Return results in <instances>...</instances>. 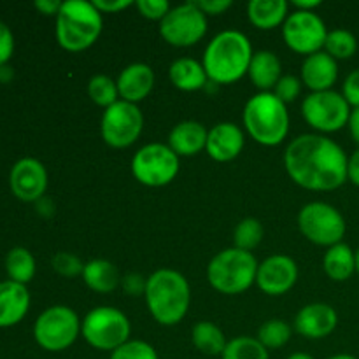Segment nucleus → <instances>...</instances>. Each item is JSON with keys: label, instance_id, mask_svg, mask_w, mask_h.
I'll return each instance as SVG.
<instances>
[{"label": "nucleus", "instance_id": "nucleus-1", "mask_svg": "<svg viewBox=\"0 0 359 359\" xmlns=\"http://www.w3.org/2000/svg\"><path fill=\"white\" fill-rule=\"evenodd\" d=\"M284 167L293 182L311 191H333L349 179L346 151L321 133H304L291 140Z\"/></svg>", "mask_w": 359, "mask_h": 359}, {"label": "nucleus", "instance_id": "nucleus-2", "mask_svg": "<svg viewBox=\"0 0 359 359\" xmlns=\"http://www.w3.org/2000/svg\"><path fill=\"white\" fill-rule=\"evenodd\" d=\"M252 55L248 35L238 30H223L207 44L202 65L210 83L231 84L249 72Z\"/></svg>", "mask_w": 359, "mask_h": 359}, {"label": "nucleus", "instance_id": "nucleus-3", "mask_svg": "<svg viewBox=\"0 0 359 359\" xmlns=\"http://www.w3.org/2000/svg\"><path fill=\"white\" fill-rule=\"evenodd\" d=\"M146 304L154 321L163 326H174L184 319L191 304L189 283L181 272L160 269L147 277Z\"/></svg>", "mask_w": 359, "mask_h": 359}, {"label": "nucleus", "instance_id": "nucleus-4", "mask_svg": "<svg viewBox=\"0 0 359 359\" xmlns=\"http://www.w3.org/2000/svg\"><path fill=\"white\" fill-rule=\"evenodd\" d=\"M104 28L102 13L88 0L62 2L56 16V41L65 51L79 53L98 41Z\"/></svg>", "mask_w": 359, "mask_h": 359}, {"label": "nucleus", "instance_id": "nucleus-5", "mask_svg": "<svg viewBox=\"0 0 359 359\" xmlns=\"http://www.w3.org/2000/svg\"><path fill=\"white\" fill-rule=\"evenodd\" d=\"M242 119L252 140L266 147L279 146L290 132L287 105L273 91H259L249 98Z\"/></svg>", "mask_w": 359, "mask_h": 359}, {"label": "nucleus", "instance_id": "nucleus-6", "mask_svg": "<svg viewBox=\"0 0 359 359\" xmlns=\"http://www.w3.org/2000/svg\"><path fill=\"white\" fill-rule=\"evenodd\" d=\"M258 265L252 252L230 248L217 252L207 266V279L223 294H241L256 283Z\"/></svg>", "mask_w": 359, "mask_h": 359}, {"label": "nucleus", "instance_id": "nucleus-7", "mask_svg": "<svg viewBox=\"0 0 359 359\" xmlns=\"http://www.w3.org/2000/svg\"><path fill=\"white\" fill-rule=\"evenodd\" d=\"M132 326L125 312L116 307L91 309L81 323V335L97 351H116L130 340Z\"/></svg>", "mask_w": 359, "mask_h": 359}, {"label": "nucleus", "instance_id": "nucleus-8", "mask_svg": "<svg viewBox=\"0 0 359 359\" xmlns=\"http://www.w3.org/2000/svg\"><path fill=\"white\" fill-rule=\"evenodd\" d=\"M81 335V319L65 305H55L42 312L34 325V339L49 353L69 349Z\"/></svg>", "mask_w": 359, "mask_h": 359}, {"label": "nucleus", "instance_id": "nucleus-9", "mask_svg": "<svg viewBox=\"0 0 359 359\" xmlns=\"http://www.w3.org/2000/svg\"><path fill=\"white\" fill-rule=\"evenodd\" d=\"M132 174L147 188H161L177 177L179 156L168 144L153 142L140 147L132 158Z\"/></svg>", "mask_w": 359, "mask_h": 359}, {"label": "nucleus", "instance_id": "nucleus-10", "mask_svg": "<svg viewBox=\"0 0 359 359\" xmlns=\"http://www.w3.org/2000/svg\"><path fill=\"white\" fill-rule=\"evenodd\" d=\"M298 228L312 244L332 248L342 242L347 224L337 207L326 202H311L298 214Z\"/></svg>", "mask_w": 359, "mask_h": 359}, {"label": "nucleus", "instance_id": "nucleus-11", "mask_svg": "<svg viewBox=\"0 0 359 359\" xmlns=\"http://www.w3.org/2000/svg\"><path fill=\"white\" fill-rule=\"evenodd\" d=\"M351 105L339 91H318L302 102L304 119L321 133H333L349 125Z\"/></svg>", "mask_w": 359, "mask_h": 359}, {"label": "nucleus", "instance_id": "nucleus-12", "mask_svg": "<svg viewBox=\"0 0 359 359\" xmlns=\"http://www.w3.org/2000/svg\"><path fill=\"white\" fill-rule=\"evenodd\" d=\"M144 128L142 111L137 104L118 100L104 111L100 123L102 139L114 149H125L135 144Z\"/></svg>", "mask_w": 359, "mask_h": 359}, {"label": "nucleus", "instance_id": "nucleus-13", "mask_svg": "<svg viewBox=\"0 0 359 359\" xmlns=\"http://www.w3.org/2000/svg\"><path fill=\"white\" fill-rule=\"evenodd\" d=\"M207 34V16L195 2L172 7L160 21V35L165 42L175 48H189Z\"/></svg>", "mask_w": 359, "mask_h": 359}, {"label": "nucleus", "instance_id": "nucleus-14", "mask_svg": "<svg viewBox=\"0 0 359 359\" xmlns=\"http://www.w3.org/2000/svg\"><path fill=\"white\" fill-rule=\"evenodd\" d=\"M283 37L290 49L300 55H314L325 48L328 30L325 21L314 11H298L287 14L283 23Z\"/></svg>", "mask_w": 359, "mask_h": 359}, {"label": "nucleus", "instance_id": "nucleus-15", "mask_svg": "<svg viewBox=\"0 0 359 359\" xmlns=\"http://www.w3.org/2000/svg\"><path fill=\"white\" fill-rule=\"evenodd\" d=\"M298 280V266L293 258L286 255L269 256L258 265L256 284L270 297H280L293 290Z\"/></svg>", "mask_w": 359, "mask_h": 359}, {"label": "nucleus", "instance_id": "nucleus-16", "mask_svg": "<svg viewBox=\"0 0 359 359\" xmlns=\"http://www.w3.org/2000/svg\"><path fill=\"white\" fill-rule=\"evenodd\" d=\"M11 189L21 202H39L48 189V172L35 158H21L11 170Z\"/></svg>", "mask_w": 359, "mask_h": 359}, {"label": "nucleus", "instance_id": "nucleus-17", "mask_svg": "<svg viewBox=\"0 0 359 359\" xmlns=\"http://www.w3.org/2000/svg\"><path fill=\"white\" fill-rule=\"evenodd\" d=\"M339 325L337 311L328 304H311L300 309L294 318V330L311 340L326 339Z\"/></svg>", "mask_w": 359, "mask_h": 359}, {"label": "nucleus", "instance_id": "nucleus-18", "mask_svg": "<svg viewBox=\"0 0 359 359\" xmlns=\"http://www.w3.org/2000/svg\"><path fill=\"white\" fill-rule=\"evenodd\" d=\"M244 132L235 123L223 121L209 130L205 151L219 163L233 161L244 149Z\"/></svg>", "mask_w": 359, "mask_h": 359}, {"label": "nucleus", "instance_id": "nucleus-19", "mask_svg": "<svg viewBox=\"0 0 359 359\" xmlns=\"http://www.w3.org/2000/svg\"><path fill=\"white\" fill-rule=\"evenodd\" d=\"M337 77H339L337 60L326 51L314 53L302 63V83L312 90V93L332 90L333 84L337 83Z\"/></svg>", "mask_w": 359, "mask_h": 359}, {"label": "nucleus", "instance_id": "nucleus-20", "mask_svg": "<svg viewBox=\"0 0 359 359\" xmlns=\"http://www.w3.org/2000/svg\"><path fill=\"white\" fill-rule=\"evenodd\" d=\"M118 91L121 100L139 104L149 97L154 88V72L147 63H132L125 67L118 77Z\"/></svg>", "mask_w": 359, "mask_h": 359}, {"label": "nucleus", "instance_id": "nucleus-21", "mask_svg": "<svg viewBox=\"0 0 359 359\" xmlns=\"http://www.w3.org/2000/svg\"><path fill=\"white\" fill-rule=\"evenodd\" d=\"M30 293L23 284L6 280L0 283V328H11L27 316Z\"/></svg>", "mask_w": 359, "mask_h": 359}, {"label": "nucleus", "instance_id": "nucleus-22", "mask_svg": "<svg viewBox=\"0 0 359 359\" xmlns=\"http://www.w3.org/2000/svg\"><path fill=\"white\" fill-rule=\"evenodd\" d=\"M207 132L205 126L198 121H181L170 130V135H168V147L181 156H195L200 151L205 149L207 146Z\"/></svg>", "mask_w": 359, "mask_h": 359}, {"label": "nucleus", "instance_id": "nucleus-23", "mask_svg": "<svg viewBox=\"0 0 359 359\" xmlns=\"http://www.w3.org/2000/svg\"><path fill=\"white\" fill-rule=\"evenodd\" d=\"M248 74L258 90L270 91L283 77V65H280L279 56L266 49L255 53Z\"/></svg>", "mask_w": 359, "mask_h": 359}, {"label": "nucleus", "instance_id": "nucleus-24", "mask_svg": "<svg viewBox=\"0 0 359 359\" xmlns=\"http://www.w3.org/2000/svg\"><path fill=\"white\" fill-rule=\"evenodd\" d=\"M172 84L181 91H198L209 84L205 69L193 58H179L168 69Z\"/></svg>", "mask_w": 359, "mask_h": 359}, {"label": "nucleus", "instance_id": "nucleus-25", "mask_svg": "<svg viewBox=\"0 0 359 359\" xmlns=\"http://www.w3.org/2000/svg\"><path fill=\"white\" fill-rule=\"evenodd\" d=\"M290 4L286 0H251L248 4L249 21L259 30H272L284 23Z\"/></svg>", "mask_w": 359, "mask_h": 359}, {"label": "nucleus", "instance_id": "nucleus-26", "mask_svg": "<svg viewBox=\"0 0 359 359\" xmlns=\"http://www.w3.org/2000/svg\"><path fill=\"white\" fill-rule=\"evenodd\" d=\"M83 280L95 293H111L121 283L118 269L107 259H91L84 265Z\"/></svg>", "mask_w": 359, "mask_h": 359}, {"label": "nucleus", "instance_id": "nucleus-27", "mask_svg": "<svg viewBox=\"0 0 359 359\" xmlns=\"http://www.w3.org/2000/svg\"><path fill=\"white\" fill-rule=\"evenodd\" d=\"M323 269L332 280H347L356 272V252L344 242L332 245L323 258Z\"/></svg>", "mask_w": 359, "mask_h": 359}, {"label": "nucleus", "instance_id": "nucleus-28", "mask_svg": "<svg viewBox=\"0 0 359 359\" xmlns=\"http://www.w3.org/2000/svg\"><path fill=\"white\" fill-rule=\"evenodd\" d=\"M191 340L200 353L209 354V356H221L228 344L219 326L210 321L196 323L191 332Z\"/></svg>", "mask_w": 359, "mask_h": 359}, {"label": "nucleus", "instance_id": "nucleus-29", "mask_svg": "<svg viewBox=\"0 0 359 359\" xmlns=\"http://www.w3.org/2000/svg\"><path fill=\"white\" fill-rule=\"evenodd\" d=\"M7 276L13 283L27 286L35 276V258L25 248H13L6 256Z\"/></svg>", "mask_w": 359, "mask_h": 359}, {"label": "nucleus", "instance_id": "nucleus-30", "mask_svg": "<svg viewBox=\"0 0 359 359\" xmlns=\"http://www.w3.org/2000/svg\"><path fill=\"white\" fill-rule=\"evenodd\" d=\"M223 359H270L269 349L252 337H237L226 344Z\"/></svg>", "mask_w": 359, "mask_h": 359}, {"label": "nucleus", "instance_id": "nucleus-31", "mask_svg": "<svg viewBox=\"0 0 359 359\" xmlns=\"http://www.w3.org/2000/svg\"><path fill=\"white\" fill-rule=\"evenodd\" d=\"M325 51L335 60H347L354 56L358 51V39L353 32L346 28H335L328 32V37L325 42Z\"/></svg>", "mask_w": 359, "mask_h": 359}, {"label": "nucleus", "instance_id": "nucleus-32", "mask_svg": "<svg viewBox=\"0 0 359 359\" xmlns=\"http://www.w3.org/2000/svg\"><path fill=\"white\" fill-rule=\"evenodd\" d=\"M88 95L93 100V104L107 109L118 102V83L114 79H111L109 76H105V74H97L88 83Z\"/></svg>", "mask_w": 359, "mask_h": 359}, {"label": "nucleus", "instance_id": "nucleus-33", "mask_svg": "<svg viewBox=\"0 0 359 359\" xmlns=\"http://www.w3.org/2000/svg\"><path fill=\"white\" fill-rule=\"evenodd\" d=\"M291 326L283 319H270V321L263 323L258 330V337L256 339L266 347V349H279L284 347L291 339Z\"/></svg>", "mask_w": 359, "mask_h": 359}, {"label": "nucleus", "instance_id": "nucleus-34", "mask_svg": "<svg viewBox=\"0 0 359 359\" xmlns=\"http://www.w3.org/2000/svg\"><path fill=\"white\" fill-rule=\"evenodd\" d=\"M263 233H265V230H263V224L258 219H255V217H245L235 228L233 248L251 252L252 249L259 245Z\"/></svg>", "mask_w": 359, "mask_h": 359}, {"label": "nucleus", "instance_id": "nucleus-35", "mask_svg": "<svg viewBox=\"0 0 359 359\" xmlns=\"http://www.w3.org/2000/svg\"><path fill=\"white\" fill-rule=\"evenodd\" d=\"M111 359H160L156 349L144 340H128L111 353Z\"/></svg>", "mask_w": 359, "mask_h": 359}, {"label": "nucleus", "instance_id": "nucleus-36", "mask_svg": "<svg viewBox=\"0 0 359 359\" xmlns=\"http://www.w3.org/2000/svg\"><path fill=\"white\" fill-rule=\"evenodd\" d=\"M53 269L63 277H77L83 276V270L86 263L81 262L76 255L72 252H56L55 258H53Z\"/></svg>", "mask_w": 359, "mask_h": 359}, {"label": "nucleus", "instance_id": "nucleus-37", "mask_svg": "<svg viewBox=\"0 0 359 359\" xmlns=\"http://www.w3.org/2000/svg\"><path fill=\"white\" fill-rule=\"evenodd\" d=\"M302 79L300 77L293 76V74H286L279 79V83L273 88V95L279 98L284 104H291V102L297 100L302 93Z\"/></svg>", "mask_w": 359, "mask_h": 359}, {"label": "nucleus", "instance_id": "nucleus-38", "mask_svg": "<svg viewBox=\"0 0 359 359\" xmlns=\"http://www.w3.org/2000/svg\"><path fill=\"white\" fill-rule=\"evenodd\" d=\"M135 6L146 20L153 21H161L172 9L167 0H139V2H135Z\"/></svg>", "mask_w": 359, "mask_h": 359}, {"label": "nucleus", "instance_id": "nucleus-39", "mask_svg": "<svg viewBox=\"0 0 359 359\" xmlns=\"http://www.w3.org/2000/svg\"><path fill=\"white\" fill-rule=\"evenodd\" d=\"M342 95L351 107H359V69L353 70V72L346 77L342 86Z\"/></svg>", "mask_w": 359, "mask_h": 359}, {"label": "nucleus", "instance_id": "nucleus-40", "mask_svg": "<svg viewBox=\"0 0 359 359\" xmlns=\"http://www.w3.org/2000/svg\"><path fill=\"white\" fill-rule=\"evenodd\" d=\"M14 53V35L6 23L0 21V67L6 65Z\"/></svg>", "mask_w": 359, "mask_h": 359}, {"label": "nucleus", "instance_id": "nucleus-41", "mask_svg": "<svg viewBox=\"0 0 359 359\" xmlns=\"http://www.w3.org/2000/svg\"><path fill=\"white\" fill-rule=\"evenodd\" d=\"M195 4L205 16L223 14L224 11H228L231 7V0H196Z\"/></svg>", "mask_w": 359, "mask_h": 359}, {"label": "nucleus", "instance_id": "nucleus-42", "mask_svg": "<svg viewBox=\"0 0 359 359\" xmlns=\"http://www.w3.org/2000/svg\"><path fill=\"white\" fill-rule=\"evenodd\" d=\"M123 290L130 294V297H137L140 293H146V283L147 279H144L139 273H128L125 276V279H121Z\"/></svg>", "mask_w": 359, "mask_h": 359}, {"label": "nucleus", "instance_id": "nucleus-43", "mask_svg": "<svg viewBox=\"0 0 359 359\" xmlns=\"http://www.w3.org/2000/svg\"><path fill=\"white\" fill-rule=\"evenodd\" d=\"M93 6L100 13H119V11L133 6V2L132 0H111V2L109 0H93Z\"/></svg>", "mask_w": 359, "mask_h": 359}, {"label": "nucleus", "instance_id": "nucleus-44", "mask_svg": "<svg viewBox=\"0 0 359 359\" xmlns=\"http://www.w3.org/2000/svg\"><path fill=\"white\" fill-rule=\"evenodd\" d=\"M60 7H62V2L58 0H37L35 2V9L41 11V14H46V16H58Z\"/></svg>", "mask_w": 359, "mask_h": 359}, {"label": "nucleus", "instance_id": "nucleus-45", "mask_svg": "<svg viewBox=\"0 0 359 359\" xmlns=\"http://www.w3.org/2000/svg\"><path fill=\"white\" fill-rule=\"evenodd\" d=\"M347 175H349V181L353 182L354 186H359V147L351 154Z\"/></svg>", "mask_w": 359, "mask_h": 359}, {"label": "nucleus", "instance_id": "nucleus-46", "mask_svg": "<svg viewBox=\"0 0 359 359\" xmlns=\"http://www.w3.org/2000/svg\"><path fill=\"white\" fill-rule=\"evenodd\" d=\"M349 132H351V137L354 139V142L359 146V107L353 109V112H351Z\"/></svg>", "mask_w": 359, "mask_h": 359}, {"label": "nucleus", "instance_id": "nucleus-47", "mask_svg": "<svg viewBox=\"0 0 359 359\" xmlns=\"http://www.w3.org/2000/svg\"><path fill=\"white\" fill-rule=\"evenodd\" d=\"M293 6L298 11H314L316 7L321 6V0H294Z\"/></svg>", "mask_w": 359, "mask_h": 359}, {"label": "nucleus", "instance_id": "nucleus-48", "mask_svg": "<svg viewBox=\"0 0 359 359\" xmlns=\"http://www.w3.org/2000/svg\"><path fill=\"white\" fill-rule=\"evenodd\" d=\"M287 359H314V358H312L311 354H307V353H294V354H291V356Z\"/></svg>", "mask_w": 359, "mask_h": 359}, {"label": "nucleus", "instance_id": "nucleus-49", "mask_svg": "<svg viewBox=\"0 0 359 359\" xmlns=\"http://www.w3.org/2000/svg\"><path fill=\"white\" fill-rule=\"evenodd\" d=\"M328 359H358V358L353 356V354H335V356H332Z\"/></svg>", "mask_w": 359, "mask_h": 359}, {"label": "nucleus", "instance_id": "nucleus-50", "mask_svg": "<svg viewBox=\"0 0 359 359\" xmlns=\"http://www.w3.org/2000/svg\"><path fill=\"white\" fill-rule=\"evenodd\" d=\"M356 272L359 273V249L356 251Z\"/></svg>", "mask_w": 359, "mask_h": 359}]
</instances>
